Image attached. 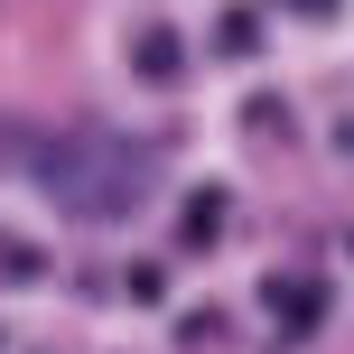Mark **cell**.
<instances>
[{
	"mask_svg": "<svg viewBox=\"0 0 354 354\" xmlns=\"http://www.w3.org/2000/svg\"><path fill=\"white\" fill-rule=\"evenodd\" d=\"M37 177H47V196L66 214H84V224H122V214H140V196H149V159L131 140H103V131L47 140L37 149Z\"/></svg>",
	"mask_w": 354,
	"mask_h": 354,
	"instance_id": "1",
	"label": "cell"
}]
</instances>
